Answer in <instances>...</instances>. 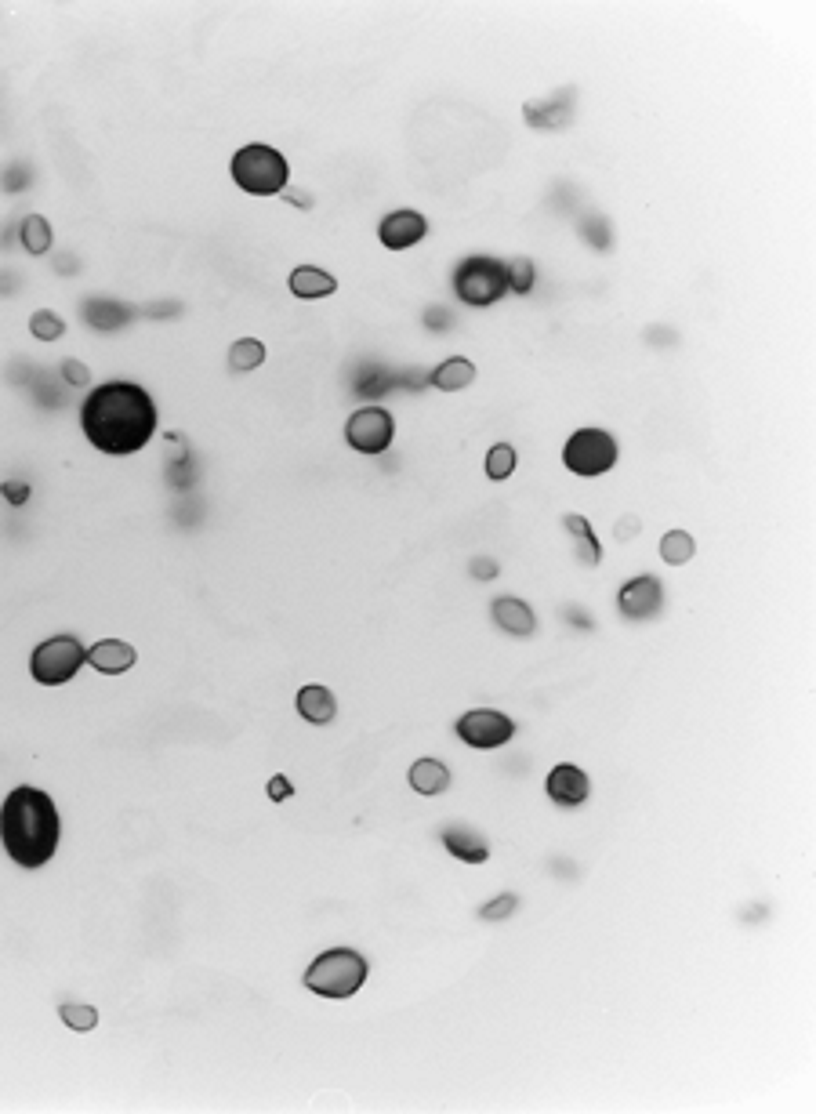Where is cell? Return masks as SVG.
Returning a JSON list of instances; mask_svg holds the SVG:
<instances>
[{"mask_svg": "<svg viewBox=\"0 0 816 1114\" xmlns=\"http://www.w3.org/2000/svg\"><path fill=\"white\" fill-rule=\"evenodd\" d=\"M156 403L138 382H102L80 403V429L88 443L109 458L138 454L156 436Z\"/></svg>", "mask_w": 816, "mask_h": 1114, "instance_id": "6da1fadb", "label": "cell"}, {"mask_svg": "<svg viewBox=\"0 0 816 1114\" xmlns=\"http://www.w3.org/2000/svg\"><path fill=\"white\" fill-rule=\"evenodd\" d=\"M62 842V817L59 806L48 792L33 784L11 788L8 799L0 802V846L19 868L37 871L51 864Z\"/></svg>", "mask_w": 816, "mask_h": 1114, "instance_id": "7a4b0ae2", "label": "cell"}, {"mask_svg": "<svg viewBox=\"0 0 816 1114\" xmlns=\"http://www.w3.org/2000/svg\"><path fill=\"white\" fill-rule=\"evenodd\" d=\"M229 175L247 196H280L291 186V164L269 142H247L229 160Z\"/></svg>", "mask_w": 816, "mask_h": 1114, "instance_id": "3957f363", "label": "cell"}, {"mask_svg": "<svg viewBox=\"0 0 816 1114\" xmlns=\"http://www.w3.org/2000/svg\"><path fill=\"white\" fill-rule=\"evenodd\" d=\"M367 977H370V966L360 951L331 948L312 958L302 984L320 998H352V995H360V987L367 984Z\"/></svg>", "mask_w": 816, "mask_h": 1114, "instance_id": "277c9868", "label": "cell"}, {"mask_svg": "<svg viewBox=\"0 0 816 1114\" xmlns=\"http://www.w3.org/2000/svg\"><path fill=\"white\" fill-rule=\"evenodd\" d=\"M454 294L457 302L472 305V309H486L497 305L508 294V273L501 258L490 255H468L454 265Z\"/></svg>", "mask_w": 816, "mask_h": 1114, "instance_id": "5b68a950", "label": "cell"}, {"mask_svg": "<svg viewBox=\"0 0 816 1114\" xmlns=\"http://www.w3.org/2000/svg\"><path fill=\"white\" fill-rule=\"evenodd\" d=\"M617 458H621L617 436L606 429H577L563 443V465L581 479L606 476L617 465Z\"/></svg>", "mask_w": 816, "mask_h": 1114, "instance_id": "8992f818", "label": "cell"}, {"mask_svg": "<svg viewBox=\"0 0 816 1114\" xmlns=\"http://www.w3.org/2000/svg\"><path fill=\"white\" fill-rule=\"evenodd\" d=\"M88 661V646L77 636H51L30 654V675L40 686H66Z\"/></svg>", "mask_w": 816, "mask_h": 1114, "instance_id": "52a82bcc", "label": "cell"}, {"mask_svg": "<svg viewBox=\"0 0 816 1114\" xmlns=\"http://www.w3.org/2000/svg\"><path fill=\"white\" fill-rule=\"evenodd\" d=\"M396 436V418H392L381 403H367L360 411H352L349 421H345V443H349L356 454H370L378 458L385 454Z\"/></svg>", "mask_w": 816, "mask_h": 1114, "instance_id": "ba28073f", "label": "cell"}, {"mask_svg": "<svg viewBox=\"0 0 816 1114\" xmlns=\"http://www.w3.org/2000/svg\"><path fill=\"white\" fill-rule=\"evenodd\" d=\"M454 733L468 748H476V752H494V748H505L515 737V723L505 712H497V708H472V712H465L454 723Z\"/></svg>", "mask_w": 816, "mask_h": 1114, "instance_id": "9c48e42d", "label": "cell"}, {"mask_svg": "<svg viewBox=\"0 0 816 1114\" xmlns=\"http://www.w3.org/2000/svg\"><path fill=\"white\" fill-rule=\"evenodd\" d=\"M664 603H668V596H664L661 577H653V574L628 577L621 585V592H617V610H621V617H628V621H653V617L664 614Z\"/></svg>", "mask_w": 816, "mask_h": 1114, "instance_id": "30bf717a", "label": "cell"}, {"mask_svg": "<svg viewBox=\"0 0 816 1114\" xmlns=\"http://www.w3.org/2000/svg\"><path fill=\"white\" fill-rule=\"evenodd\" d=\"M428 236V218L414 207H396L389 215L378 222V240L381 247L389 251H407V247H418L421 240Z\"/></svg>", "mask_w": 816, "mask_h": 1114, "instance_id": "8fae6325", "label": "cell"}, {"mask_svg": "<svg viewBox=\"0 0 816 1114\" xmlns=\"http://www.w3.org/2000/svg\"><path fill=\"white\" fill-rule=\"evenodd\" d=\"M544 795L559 806V810H577L592 795V781L577 763H559L552 766V773L544 777Z\"/></svg>", "mask_w": 816, "mask_h": 1114, "instance_id": "7c38bea8", "label": "cell"}, {"mask_svg": "<svg viewBox=\"0 0 816 1114\" xmlns=\"http://www.w3.org/2000/svg\"><path fill=\"white\" fill-rule=\"evenodd\" d=\"M439 839H443V850H447L450 857L465 860V864H486V860H490V842H486L483 831H476L472 824H461V821L443 824Z\"/></svg>", "mask_w": 816, "mask_h": 1114, "instance_id": "4fadbf2b", "label": "cell"}, {"mask_svg": "<svg viewBox=\"0 0 816 1114\" xmlns=\"http://www.w3.org/2000/svg\"><path fill=\"white\" fill-rule=\"evenodd\" d=\"M490 617H494V625L501 628V632H508V636H515V639H526L537 632L534 606L523 603L519 596H497L494 603H490Z\"/></svg>", "mask_w": 816, "mask_h": 1114, "instance_id": "5bb4252c", "label": "cell"}, {"mask_svg": "<svg viewBox=\"0 0 816 1114\" xmlns=\"http://www.w3.org/2000/svg\"><path fill=\"white\" fill-rule=\"evenodd\" d=\"M135 661V646L124 639H98L95 646H88V665L102 675H124L135 668Z\"/></svg>", "mask_w": 816, "mask_h": 1114, "instance_id": "9a60e30c", "label": "cell"}, {"mask_svg": "<svg viewBox=\"0 0 816 1114\" xmlns=\"http://www.w3.org/2000/svg\"><path fill=\"white\" fill-rule=\"evenodd\" d=\"M287 287H291V294L294 298H302V302H320V298H331V294L338 291V280H334V273L320 269V265H298V269H291V276H287Z\"/></svg>", "mask_w": 816, "mask_h": 1114, "instance_id": "2e32d148", "label": "cell"}, {"mask_svg": "<svg viewBox=\"0 0 816 1114\" xmlns=\"http://www.w3.org/2000/svg\"><path fill=\"white\" fill-rule=\"evenodd\" d=\"M294 704H298V715L312 726H327V723H334V715H338V697L320 683L302 686L298 697H294Z\"/></svg>", "mask_w": 816, "mask_h": 1114, "instance_id": "e0dca14e", "label": "cell"}, {"mask_svg": "<svg viewBox=\"0 0 816 1114\" xmlns=\"http://www.w3.org/2000/svg\"><path fill=\"white\" fill-rule=\"evenodd\" d=\"M563 530L570 534V541H574V556L581 567H599V559H603V545H599V538H595L592 523L584 516H577V512H566L563 516Z\"/></svg>", "mask_w": 816, "mask_h": 1114, "instance_id": "ac0fdd59", "label": "cell"}, {"mask_svg": "<svg viewBox=\"0 0 816 1114\" xmlns=\"http://www.w3.org/2000/svg\"><path fill=\"white\" fill-rule=\"evenodd\" d=\"M407 781L418 795H443V792H450V766L443 763V759L425 755V759H418V763L410 766Z\"/></svg>", "mask_w": 816, "mask_h": 1114, "instance_id": "d6986e66", "label": "cell"}, {"mask_svg": "<svg viewBox=\"0 0 816 1114\" xmlns=\"http://www.w3.org/2000/svg\"><path fill=\"white\" fill-rule=\"evenodd\" d=\"M472 382H476V363L468 360V356H450V360H443L436 371L428 374V385H436L439 392H461Z\"/></svg>", "mask_w": 816, "mask_h": 1114, "instance_id": "ffe728a7", "label": "cell"}, {"mask_svg": "<svg viewBox=\"0 0 816 1114\" xmlns=\"http://www.w3.org/2000/svg\"><path fill=\"white\" fill-rule=\"evenodd\" d=\"M80 313H84V320H88L91 327H98V331H117V327H124V323L131 320V309L113 302V298H91V302L80 305Z\"/></svg>", "mask_w": 816, "mask_h": 1114, "instance_id": "44dd1931", "label": "cell"}, {"mask_svg": "<svg viewBox=\"0 0 816 1114\" xmlns=\"http://www.w3.org/2000/svg\"><path fill=\"white\" fill-rule=\"evenodd\" d=\"M19 244L26 255H48L51 244H55V233H51V222L44 215H26L19 222Z\"/></svg>", "mask_w": 816, "mask_h": 1114, "instance_id": "7402d4cb", "label": "cell"}, {"mask_svg": "<svg viewBox=\"0 0 816 1114\" xmlns=\"http://www.w3.org/2000/svg\"><path fill=\"white\" fill-rule=\"evenodd\" d=\"M697 552V541H693L690 530H668L661 538V559L668 567H686Z\"/></svg>", "mask_w": 816, "mask_h": 1114, "instance_id": "603a6c76", "label": "cell"}, {"mask_svg": "<svg viewBox=\"0 0 816 1114\" xmlns=\"http://www.w3.org/2000/svg\"><path fill=\"white\" fill-rule=\"evenodd\" d=\"M262 363H265V345L258 342V338H240V342L229 345V371L247 374V371H254V367H262Z\"/></svg>", "mask_w": 816, "mask_h": 1114, "instance_id": "cb8c5ba5", "label": "cell"}, {"mask_svg": "<svg viewBox=\"0 0 816 1114\" xmlns=\"http://www.w3.org/2000/svg\"><path fill=\"white\" fill-rule=\"evenodd\" d=\"M505 273H508V291L519 294V298H526V294L534 291L537 284V265L534 258H508L505 262Z\"/></svg>", "mask_w": 816, "mask_h": 1114, "instance_id": "d4e9b609", "label": "cell"}, {"mask_svg": "<svg viewBox=\"0 0 816 1114\" xmlns=\"http://www.w3.org/2000/svg\"><path fill=\"white\" fill-rule=\"evenodd\" d=\"M515 461H519V454H515L512 443H494V447L486 450V476L494 479V483H505L515 472Z\"/></svg>", "mask_w": 816, "mask_h": 1114, "instance_id": "484cf974", "label": "cell"}, {"mask_svg": "<svg viewBox=\"0 0 816 1114\" xmlns=\"http://www.w3.org/2000/svg\"><path fill=\"white\" fill-rule=\"evenodd\" d=\"M30 334L37 342H59L62 334H66V320L59 313H51V309H37L30 316Z\"/></svg>", "mask_w": 816, "mask_h": 1114, "instance_id": "4316f807", "label": "cell"}, {"mask_svg": "<svg viewBox=\"0 0 816 1114\" xmlns=\"http://www.w3.org/2000/svg\"><path fill=\"white\" fill-rule=\"evenodd\" d=\"M59 1017H62V1024H69L73 1031H95L98 1027V1009L80 1006V1002H62Z\"/></svg>", "mask_w": 816, "mask_h": 1114, "instance_id": "83f0119b", "label": "cell"}, {"mask_svg": "<svg viewBox=\"0 0 816 1114\" xmlns=\"http://www.w3.org/2000/svg\"><path fill=\"white\" fill-rule=\"evenodd\" d=\"M515 908H519V897H515V893H501V897L486 900L483 908H479V919L501 922V919H508V915H515Z\"/></svg>", "mask_w": 816, "mask_h": 1114, "instance_id": "f1b7e54d", "label": "cell"}, {"mask_svg": "<svg viewBox=\"0 0 816 1114\" xmlns=\"http://www.w3.org/2000/svg\"><path fill=\"white\" fill-rule=\"evenodd\" d=\"M59 371H62V378H66V385H73V389H88L91 385V371L80 360H62Z\"/></svg>", "mask_w": 816, "mask_h": 1114, "instance_id": "f546056e", "label": "cell"}, {"mask_svg": "<svg viewBox=\"0 0 816 1114\" xmlns=\"http://www.w3.org/2000/svg\"><path fill=\"white\" fill-rule=\"evenodd\" d=\"M468 574L476 577V581H494L497 574H501V567H497V559L490 556H476L472 563H468Z\"/></svg>", "mask_w": 816, "mask_h": 1114, "instance_id": "4dcf8cb0", "label": "cell"}, {"mask_svg": "<svg viewBox=\"0 0 816 1114\" xmlns=\"http://www.w3.org/2000/svg\"><path fill=\"white\" fill-rule=\"evenodd\" d=\"M291 795H294L291 777H283V773H276V777H272V781H269V799H272V802H283V799H291Z\"/></svg>", "mask_w": 816, "mask_h": 1114, "instance_id": "1f68e13d", "label": "cell"}, {"mask_svg": "<svg viewBox=\"0 0 816 1114\" xmlns=\"http://www.w3.org/2000/svg\"><path fill=\"white\" fill-rule=\"evenodd\" d=\"M280 196L287 200V204L298 207V211H312V204H316V200H312V193H305V189H298V186H287Z\"/></svg>", "mask_w": 816, "mask_h": 1114, "instance_id": "d6a6232c", "label": "cell"}, {"mask_svg": "<svg viewBox=\"0 0 816 1114\" xmlns=\"http://www.w3.org/2000/svg\"><path fill=\"white\" fill-rule=\"evenodd\" d=\"M4 494H8L11 498V505H22V501H30V483H19V479H8V483H4Z\"/></svg>", "mask_w": 816, "mask_h": 1114, "instance_id": "836d02e7", "label": "cell"}, {"mask_svg": "<svg viewBox=\"0 0 816 1114\" xmlns=\"http://www.w3.org/2000/svg\"><path fill=\"white\" fill-rule=\"evenodd\" d=\"M425 323H450V313H447V309H428Z\"/></svg>", "mask_w": 816, "mask_h": 1114, "instance_id": "e575fe53", "label": "cell"}]
</instances>
